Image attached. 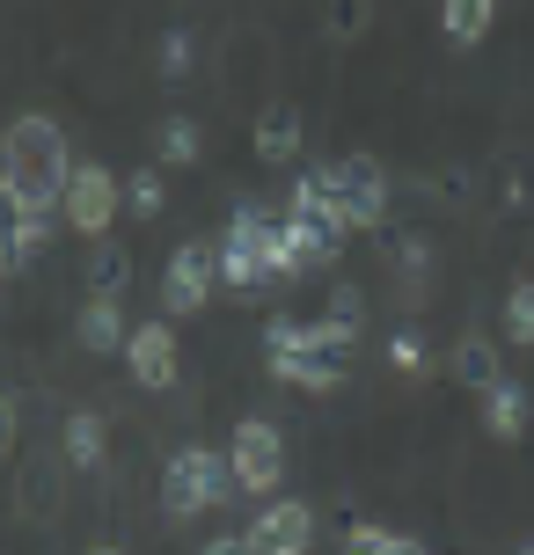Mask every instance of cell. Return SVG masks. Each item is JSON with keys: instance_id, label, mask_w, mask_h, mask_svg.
Instances as JSON below:
<instances>
[{"instance_id": "1", "label": "cell", "mask_w": 534, "mask_h": 555, "mask_svg": "<svg viewBox=\"0 0 534 555\" xmlns=\"http://www.w3.org/2000/svg\"><path fill=\"white\" fill-rule=\"evenodd\" d=\"M359 344V293L338 285V300L322 322H301V314H279L271 330H264V365H271V380L285 388H308V395H330L344 388V351Z\"/></svg>"}, {"instance_id": "2", "label": "cell", "mask_w": 534, "mask_h": 555, "mask_svg": "<svg viewBox=\"0 0 534 555\" xmlns=\"http://www.w3.org/2000/svg\"><path fill=\"white\" fill-rule=\"evenodd\" d=\"M74 168L81 162H74V146L59 132V117H44V111L8 117V132H0V191H8L15 212H59Z\"/></svg>"}, {"instance_id": "3", "label": "cell", "mask_w": 534, "mask_h": 555, "mask_svg": "<svg viewBox=\"0 0 534 555\" xmlns=\"http://www.w3.org/2000/svg\"><path fill=\"white\" fill-rule=\"evenodd\" d=\"M279 220L256 212V205H234V220L220 234V285L227 293H264L279 285Z\"/></svg>"}, {"instance_id": "4", "label": "cell", "mask_w": 534, "mask_h": 555, "mask_svg": "<svg viewBox=\"0 0 534 555\" xmlns=\"http://www.w3.org/2000/svg\"><path fill=\"white\" fill-rule=\"evenodd\" d=\"M227 498H234L227 453H213V446H176L169 461H162V512L169 519H198V512H213Z\"/></svg>"}, {"instance_id": "5", "label": "cell", "mask_w": 534, "mask_h": 555, "mask_svg": "<svg viewBox=\"0 0 534 555\" xmlns=\"http://www.w3.org/2000/svg\"><path fill=\"white\" fill-rule=\"evenodd\" d=\"M227 468H234V490L242 498H271L285 482V439L271 416H242L234 439H227Z\"/></svg>"}, {"instance_id": "6", "label": "cell", "mask_w": 534, "mask_h": 555, "mask_svg": "<svg viewBox=\"0 0 534 555\" xmlns=\"http://www.w3.org/2000/svg\"><path fill=\"white\" fill-rule=\"evenodd\" d=\"M220 293V242H176L162 263V307L169 314H198V307Z\"/></svg>"}, {"instance_id": "7", "label": "cell", "mask_w": 534, "mask_h": 555, "mask_svg": "<svg viewBox=\"0 0 534 555\" xmlns=\"http://www.w3.org/2000/svg\"><path fill=\"white\" fill-rule=\"evenodd\" d=\"M117 212H125V183H117L103 162H81V168H74V183H66V205H59V220L81 227L88 242H103Z\"/></svg>"}, {"instance_id": "8", "label": "cell", "mask_w": 534, "mask_h": 555, "mask_svg": "<svg viewBox=\"0 0 534 555\" xmlns=\"http://www.w3.org/2000/svg\"><path fill=\"white\" fill-rule=\"evenodd\" d=\"M242 541H250V555H308L315 548V512L301 498H271L242 527Z\"/></svg>"}, {"instance_id": "9", "label": "cell", "mask_w": 534, "mask_h": 555, "mask_svg": "<svg viewBox=\"0 0 534 555\" xmlns=\"http://www.w3.org/2000/svg\"><path fill=\"white\" fill-rule=\"evenodd\" d=\"M338 212H344V227L389 220V168L373 162V154H344L338 162Z\"/></svg>"}, {"instance_id": "10", "label": "cell", "mask_w": 534, "mask_h": 555, "mask_svg": "<svg viewBox=\"0 0 534 555\" xmlns=\"http://www.w3.org/2000/svg\"><path fill=\"white\" fill-rule=\"evenodd\" d=\"M250 146H256V162L285 168V162H301L308 125H301V111H293V103H264V111H256V125H250Z\"/></svg>"}, {"instance_id": "11", "label": "cell", "mask_w": 534, "mask_h": 555, "mask_svg": "<svg viewBox=\"0 0 534 555\" xmlns=\"http://www.w3.org/2000/svg\"><path fill=\"white\" fill-rule=\"evenodd\" d=\"M125 365H132L140 388H169V380H176V330H169V322H132Z\"/></svg>"}, {"instance_id": "12", "label": "cell", "mask_w": 534, "mask_h": 555, "mask_svg": "<svg viewBox=\"0 0 534 555\" xmlns=\"http://www.w3.org/2000/svg\"><path fill=\"white\" fill-rule=\"evenodd\" d=\"M74 336H81V351L111 359V351H125V344H132V314H125V300H81Z\"/></svg>"}, {"instance_id": "13", "label": "cell", "mask_w": 534, "mask_h": 555, "mask_svg": "<svg viewBox=\"0 0 534 555\" xmlns=\"http://www.w3.org/2000/svg\"><path fill=\"white\" fill-rule=\"evenodd\" d=\"M103 453H111V424H103V410H66V424H59V461L66 468H103Z\"/></svg>"}, {"instance_id": "14", "label": "cell", "mask_w": 534, "mask_h": 555, "mask_svg": "<svg viewBox=\"0 0 534 555\" xmlns=\"http://www.w3.org/2000/svg\"><path fill=\"white\" fill-rule=\"evenodd\" d=\"M527 416H534V395H527V380H512V373L483 395V431H491L498 446L520 439V431H527Z\"/></svg>"}, {"instance_id": "15", "label": "cell", "mask_w": 534, "mask_h": 555, "mask_svg": "<svg viewBox=\"0 0 534 555\" xmlns=\"http://www.w3.org/2000/svg\"><path fill=\"white\" fill-rule=\"evenodd\" d=\"M454 380L476 388V395H491L498 380H506V359H498V344H491L483 330H469L461 344H454Z\"/></svg>"}, {"instance_id": "16", "label": "cell", "mask_w": 534, "mask_h": 555, "mask_svg": "<svg viewBox=\"0 0 534 555\" xmlns=\"http://www.w3.org/2000/svg\"><path fill=\"white\" fill-rule=\"evenodd\" d=\"M285 212H301V220H344V212H338V162H330V168H308V176H293Z\"/></svg>"}, {"instance_id": "17", "label": "cell", "mask_w": 534, "mask_h": 555, "mask_svg": "<svg viewBox=\"0 0 534 555\" xmlns=\"http://www.w3.org/2000/svg\"><path fill=\"white\" fill-rule=\"evenodd\" d=\"M498 15V0H440V29H447V44H483V29Z\"/></svg>"}, {"instance_id": "18", "label": "cell", "mask_w": 534, "mask_h": 555, "mask_svg": "<svg viewBox=\"0 0 534 555\" xmlns=\"http://www.w3.org/2000/svg\"><path fill=\"white\" fill-rule=\"evenodd\" d=\"M154 154H162V168H198V154H205V132H198V117H162V132H154Z\"/></svg>"}, {"instance_id": "19", "label": "cell", "mask_w": 534, "mask_h": 555, "mask_svg": "<svg viewBox=\"0 0 534 555\" xmlns=\"http://www.w3.org/2000/svg\"><path fill=\"white\" fill-rule=\"evenodd\" d=\"M125 278H132V256L103 234V242H96V256H88V300H117V293H125Z\"/></svg>"}, {"instance_id": "20", "label": "cell", "mask_w": 534, "mask_h": 555, "mask_svg": "<svg viewBox=\"0 0 534 555\" xmlns=\"http://www.w3.org/2000/svg\"><path fill=\"white\" fill-rule=\"evenodd\" d=\"M125 212H140V220H162V212H169L162 168H132V176H125Z\"/></svg>"}, {"instance_id": "21", "label": "cell", "mask_w": 534, "mask_h": 555, "mask_svg": "<svg viewBox=\"0 0 534 555\" xmlns=\"http://www.w3.org/2000/svg\"><path fill=\"white\" fill-rule=\"evenodd\" d=\"M52 227H59V212H15V220H8V249H15V263H29V256L44 249Z\"/></svg>"}, {"instance_id": "22", "label": "cell", "mask_w": 534, "mask_h": 555, "mask_svg": "<svg viewBox=\"0 0 534 555\" xmlns=\"http://www.w3.org/2000/svg\"><path fill=\"white\" fill-rule=\"evenodd\" d=\"M498 322H506V344H534V278H512Z\"/></svg>"}, {"instance_id": "23", "label": "cell", "mask_w": 534, "mask_h": 555, "mask_svg": "<svg viewBox=\"0 0 534 555\" xmlns=\"http://www.w3.org/2000/svg\"><path fill=\"white\" fill-rule=\"evenodd\" d=\"M322 29L338 44H352L359 29H373V0H322Z\"/></svg>"}, {"instance_id": "24", "label": "cell", "mask_w": 534, "mask_h": 555, "mask_svg": "<svg viewBox=\"0 0 534 555\" xmlns=\"http://www.w3.org/2000/svg\"><path fill=\"white\" fill-rule=\"evenodd\" d=\"M191 29H162V74H169V81H183V74H191Z\"/></svg>"}, {"instance_id": "25", "label": "cell", "mask_w": 534, "mask_h": 555, "mask_svg": "<svg viewBox=\"0 0 534 555\" xmlns=\"http://www.w3.org/2000/svg\"><path fill=\"white\" fill-rule=\"evenodd\" d=\"M15 439H23V402H15V395L0 388V461L15 453Z\"/></svg>"}, {"instance_id": "26", "label": "cell", "mask_w": 534, "mask_h": 555, "mask_svg": "<svg viewBox=\"0 0 534 555\" xmlns=\"http://www.w3.org/2000/svg\"><path fill=\"white\" fill-rule=\"evenodd\" d=\"M352 555H395V533L389 527H352Z\"/></svg>"}, {"instance_id": "27", "label": "cell", "mask_w": 534, "mask_h": 555, "mask_svg": "<svg viewBox=\"0 0 534 555\" xmlns=\"http://www.w3.org/2000/svg\"><path fill=\"white\" fill-rule=\"evenodd\" d=\"M389 359L403 365V373H418V365H424V344H418V330H403V336H395V344H389Z\"/></svg>"}, {"instance_id": "28", "label": "cell", "mask_w": 534, "mask_h": 555, "mask_svg": "<svg viewBox=\"0 0 534 555\" xmlns=\"http://www.w3.org/2000/svg\"><path fill=\"white\" fill-rule=\"evenodd\" d=\"M198 555H250V541H242V533H213Z\"/></svg>"}, {"instance_id": "29", "label": "cell", "mask_w": 534, "mask_h": 555, "mask_svg": "<svg viewBox=\"0 0 534 555\" xmlns=\"http://www.w3.org/2000/svg\"><path fill=\"white\" fill-rule=\"evenodd\" d=\"M395 555H424V541H410V533H395Z\"/></svg>"}, {"instance_id": "30", "label": "cell", "mask_w": 534, "mask_h": 555, "mask_svg": "<svg viewBox=\"0 0 534 555\" xmlns=\"http://www.w3.org/2000/svg\"><path fill=\"white\" fill-rule=\"evenodd\" d=\"M88 555H125V548H111V541H96V548H88Z\"/></svg>"}, {"instance_id": "31", "label": "cell", "mask_w": 534, "mask_h": 555, "mask_svg": "<svg viewBox=\"0 0 534 555\" xmlns=\"http://www.w3.org/2000/svg\"><path fill=\"white\" fill-rule=\"evenodd\" d=\"M520 555H534V541H527V548H520Z\"/></svg>"}]
</instances>
